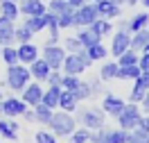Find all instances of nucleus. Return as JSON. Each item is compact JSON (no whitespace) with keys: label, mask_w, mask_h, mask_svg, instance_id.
Segmentation results:
<instances>
[{"label":"nucleus","mask_w":149,"mask_h":143,"mask_svg":"<svg viewBox=\"0 0 149 143\" xmlns=\"http://www.w3.org/2000/svg\"><path fill=\"white\" fill-rule=\"evenodd\" d=\"M65 50H70V52H79V50H84V46L79 43V39H77V37H68V39H65Z\"/></svg>","instance_id":"nucleus-41"},{"label":"nucleus","mask_w":149,"mask_h":143,"mask_svg":"<svg viewBox=\"0 0 149 143\" xmlns=\"http://www.w3.org/2000/svg\"><path fill=\"white\" fill-rule=\"evenodd\" d=\"M61 91H63L61 86H50L47 91H43V100H41V102H43L45 107H50V109H54V107L59 105V98H61Z\"/></svg>","instance_id":"nucleus-17"},{"label":"nucleus","mask_w":149,"mask_h":143,"mask_svg":"<svg viewBox=\"0 0 149 143\" xmlns=\"http://www.w3.org/2000/svg\"><path fill=\"white\" fill-rule=\"evenodd\" d=\"M124 2H127V5H138L140 0H124Z\"/></svg>","instance_id":"nucleus-50"},{"label":"nucleus","mask_w":149,"mask_h":143,"mask_svg":"<svg viewBox=\"0 0 149 143\" xmlns=\"http://www.w3.org/2000/svg\"><path fill=\"white\" fill-rule=\"evenodd\" d=\"M113 5H122V2H124V0H111Z\"/></svg>","instance_id":"nucleus-51"},{"label":"nucleus","mask_w":149,"mask_h":143,"mask_svg":"<svg viewBox=\"0 0 149 143\" xmlns=\"http://www.w3.org/2000/svg\"><path fill=\"white\" fill-rule=\"evenodd\" d=\"M56 25H59V30L72 27L74 25V9L65 11V14H61V16H56Z\"/></svg>","instance_id":"nucleus-34"},{"label":"nucleus","mask_w":149,"mask_h":143,"mask_svg":"<svg viewBox=\"0 0 149 143\" xmlns=\"http://www.w3.org/2000/svg\"><path fill=\"white\" fill-rule=\"evenodd\" d=\"M91 64H93V59L88 57V52H86V48H84V50H79V52L65 55L63 70H65V75H79V73H84Z\"/></svg>","instance_id":"nucleus-1"},{"label":"nucleus","mask_w":149,"mask_h":143,"mask_svg":"<svg viewBox=\"0 0 149 143\" xmlns=\"http://www.w3.org/2000/svg\"><path fill=\"white\" fill-rule=\"evenodd\" d=\"M91 139V130H74L70 134V143H88Z\"/></svg>","instance_id":"nucleus-39"},{"label":"nucleus","mask_w":149,"mask_h":143,"mask_svg":"<svg viewBox=\"0 0 149 143\" xmlns=\"http://www.w3.org/2000/svg\"><path fill=\"white\" fill-rule=\"evenodd\" d=\"M97 18H100V11H97L95 2H88V5H81L74 9V25H79V27H88Z\"/></svg>","instance_id":"nucleus-4"},{"label":"nucleus","mask_w":149,"mask_h":143,"mask_svg":"<svg viewBox=\"0 0 149 143\" xmlns=\"http://www.w3.org/2000/svg\"><path fill=\"white\" fill-rule=\"evenodd\" d=\"M88 143H106V130H104V127H100V130L91 132V139H88Z\"/></svg>","instance_id":"nucleus-40"},{"label":"nucleus","mask_w":149,"mask_h":143,"mask_svg":"<svg viewBox=\"0 0 149 143\" xmlns=\"http://www.w3.org/2000/svg\"><path fill=\"white\" fill-rule=\"evenodd\" d=\"M61 80H63V75H59V70H50V75H47L50 86H61Z\"/></svg>","instance_id":"nucleus-43"},{"label":"nucleus","mask_w":149,"mask_h":143,"mask_svg":"<svg viewBox=\"0 0 149 143\" xmlns=\"http://www.w3.org/2000/svg\"><path fill=\"white\" fill-rule=\"evenodd\" d=\"M18 11L25 14V16H41V14L47 11V5L43 0H20Z\"/></svg>","instance_id":"nucleus-9"},{"label":"nucleus","mask_w":149,"mask_h":143,"mask_svg":"<svg viewBox=\"0 0 149 143\" xmlns=\"http://www.w3.org/2000/svg\"><path fill=\"white\" fill-rule=\"evenodd\" d=\"M59 107H63L65 111H74V107H77V100H74L72 91H61V98H59Z\"/></svg>","instance_id":"nucleus-29"},{"label":"nucleus","mask_w":149,"mask_h":143,"mask_svg":"<svg viewBox=\"0 0 149 143\" xmlns=\"http://www.w3.org/2000/svg\"><path fill=\"white\" fill-rule=\"evenodd\" d=\"M14 20L5 18V16H0V48L2 46H11L16 37H14Z\"/></svg>","instance_id":"nucleus-11"},{"label":"nucleus","mask_w":149,"mask_h":143,"mask_svg":"<svg viewBox=\"0 0 149 143\" xmlns=\"http://www.w3.org/2000/svg\"><path fill=\"white\" fill-rule=\"evenodd\" d=\"M140 73H142V70H140L138 64H133V66H120L118 77H120V80H138Z\"/></svg>","instance_id":"nucleus-27"},{"label":"nucleus","mask_w":149,"mask_h":143,"mask_svg":"<svg viewBox=\"0 0 149 143\" xmlns=\"http://www.w3.org/2000/svg\"><path fill=\"white\" fill-rule=\"evenodd\" d=\"M16 50H18V64H32L34 59H38V50L32 43H20V48Z\"/></svg>","instance_id":"nucleus-14"},{"label":"nucleus","mask_w":149,"mask_h":143,"mask_svg":"<svg viewBox=\"0 0 149 143\" xmlns=\"http://www.w3.org/2000/svg\"><path fill=\"white\" fill-rule=\"evenodd\" d=\"M138 66H140V70H149V52L147 50H142V55L138 57Z\"/></svg>","instance_id":"nucleus-44"},{"label":"nucleus","mask_w":149,"mask_h":143,"mask_svg":"<svg viewBox=\"0 0 149 143\" xmlns=\"http://www.w3.org/2000/svg\"><path fill=\"white\" fill-rule=\"evenodd\" d=\"M72 7L65 2V0H50L47 2V11H52V14H56V16H61V14H65V11H70Z\"/></svg>","instance_id":"nucleus-32"},{"label":"nucleus","mask_w":149,"mask_h":143,"mask_svg":"<svg viewBox=\"0 0 149 143\" xmlns=\"http://www.w3.org/2000/svg\"><path fill=\"white\" fill-rule=\"evenodd\" d=\"M77 39H79V43H81L84 48H91V46H95V43H100V41H102V37H97L91 27H84L79 34H77Z\"/></svg>","instance_id":"nucleus-18"},{"label":"nucleus","mask_w":149,"mask_h":143,"mask_svg":"<svg viewBox=\"0 0 149 143\" xmlns=\"http://www.w3.org/2000/svg\"><path fill=\"white\" fill-rule=\"evenodd\" d=\"M104 109H95V107H88V109H81V114H79V120L84 123L86 130H100L104 127Z\"/></svg>","instance_id":"nucleus-6"},{"label":"nucleus","mask_w":149,"mask_h":143,"mask_svg":"<svg viewBox=\"0 0 149 143\" xmlns=\"http://www.w3.org/2000/svg\"><path fill=\"white\" fill-rule=\"evenodd\" d=\"M140 2H142V5H145V7L149 9V0H140Z\"/></svg>","instance_id":"nucleus-52"},{"label":"nucleus","mask_w":149,"mask_h":143,"mask_svg":"<svg viewBox=\"0 0 149 143\" xmlns=\"http://www.w3.org/2000/svg\"><path fill=\"white\" fill-rule=\"evenodd\" d=\"M86 52H88V57L93 59V61L106 57V48L102 46V41H100V43H95V46H91V48H86Z\"/></svg>","instance_id":"nucleus-36"},{"label":"nucleus","mask_w":149,"mask_h":143,"mask_svg":"<svg viewBox=\"0 0 149 143\" xmlns=\"http://www.w3.org/2000/svg\"><path fill=\"white\" fill-rule=\"evenodd\" d=\"M91 93H93V89H91V84H86V82H79V86L72 91L74 100L79 102V100H86V98H91Z\"/></svg>","instance_id":"nucleus-35"},{"label":"nucleus","mask_w":149,"mask_h":143,"mask_svg":"<svg viewBox=\"0 0 149 143\" xmlns=\"http://www.w3.org/2000/svg\"><path fill=\"white\" fill-rule=\"evenodd\" d=\"M65 2H68V5L72 7V9H77V7H81V5H86L88 0H65Z\"/></svg>","instance_id":"nucleus-46"},{"label":"nucleus","mask_w":149,"mask_h":143,"mask_svg":"<svg viewBox=\"0 0 149 143\" xmlns=\"http://www.w3.org/2000/svg\"><path fill=\"white\" fill-rule=\"evenodd\" d=\"M0 102H2V91H0Z\"/></svg>","instance_id":"nucleus-54"},{"label":"nucleus","mask_w":149,"mask_h":143,"mask_svg":"<svg viewBox=\"0 0 149 143\" xmlns=\"http://www.w3.org/2000/svg\"><path fill=\"white\" fill-rule=\"evenodd\" d=\"M131 48V34L129 32H124V30H120V32H115V37H113V43H111V52L115 55V57H120L124 50H129Z\"/></svg>","instance_id":"nucleus-10"},{"label":"nucleus","mask_w":149,"mask_h":143,"mask_svg":"<svg viewBox=\"0 0 149 143\" xmlns=\"http://www.w3.org/2000/svg\"><path fill=\"white\" fill-rule=\"evenodd\" d=\"M138 80H140V82H142V84H145V89H147V91H149V70H142Z\"/></svg>","instance_id":"nucleus-45"},{"label":"nucleus","mask_w":149,"mask_h":143,"mask_svg":"<svg viewBox=\"0 0 149 143\" xmlns=\"http://www.w3.org/2000/svg\"><path fill=\"white\" fill-rule=\"evenodd\" d=\"M138 127H142L145 132H149V116H147V118H142V120H140V125H138Z\"/></svg>","instance_id":"nucleus-47"},{"label":"nucleus","mask_w":149,"mask_h":143,"mask_svg":"<svg viewBox=\"0 0 149 143\" xmlns=\"http://www.w3.org/2000/svg\"><path fill=\"white\" fill-rule=\"evenodd\" d=\"M0 114H2V109H0Z\"/></svg>","instance_id":"nucleus-57"},{"label":"nucleus","mask_w":149,"mask_h":143,"mask_svg":"<svg viewBox=\"0 0 149 143\" xmlns=\"http://www.w3.org/2000/svg\"><path fill=\"white\" fill-rule=\"evenodd\" d=\"M127 139H129V132L127 130H106V143H127Z\"/></svg>","instance_id":"nucleus-30"},{"label":"nucleus","mask_w":149,"mask_h":143,"mask_svg":"<svg viewBox=\"0 0 149 143\" xmlns=\"http://www.w3.org/2000/svg\"><path fill=\"white\" fill-rule=\"evenodd\" d=\"M104 114H111V116H120V111L124 109V100H120L118 95H106L104 98Z\"/></svg>","instance_id":"nucleus-15"},{"label":"nucleus","mask_w":149,"mask_h":143,"mask_svg":"<svg viewBox=\"0 0 149 143\" xmlns=\"http://www.w3.org/2000/svg\"><path fill=\"white\" fill-rule=\"evenodd\" d=\"M142 107H145V111H149V91L145 93V98H142Z\"/></svg>","instance_id":"nucleus-48"},{"label":"nucleus","mask_w":149,"mask_h":143,"mask_svg":"<svg viewBox=\"0 0 149 143\" xmlns=\"http://www.w3.org/2000/svg\"><path fill=\"white\" fill-rule=\"evenodd\" d=\"M145 143H149V134H147V139H145Z\"/></svg>","instance_id":"nucleus-53"},{"label":"nucleus","mask_w":149,"mask_h":143,"mask_svg":"<svg viewBox=\"0 0 149 143\" xmlns=\"http://www.w3.org/2000/svg\"><path fill=\"white\" fill-rule=\"evenodd\" d=\"M88 27L93 30L97 37H106V34L111 32V20H109V18H102V16H100V18L93 20V23H91Z\"/></svg>","instance_id":"nucleus-22"},{"label":"nucleus","mask_w":149,"mask_h":143,"mask_svg":"<svg viewBox=\"0 0 149 143\" xmlns=\"http://www.w3.org/2000/svg\"><path fill=\"white\" fill-rule=\"evenodd\" d=\"M0 14H2L5 18H9V20H16L20 11H18V5H16V2L2 0V2H0Z\"/></svg>","instance_id":"nucleus-24"},{"label":"nucleus","mask_w":149,"mask_h":143,"mask_svg":"<svg viewBox=\"0 0 149 143\" xmlns=\"http://www.w3.org/2000/svg\"><path fill=\"white\" fill-rule=\"evenodd\" d=\"M29 68L20 66V64H14V66H9V70H7V84L14 89V91H23L25 86L29 84Z\"/></svg>","instance_id":"nucleus-3"},{"label":"nucleus","mask_w":149,"mask_h":143,"mask_svg":"<svg viewBox=\"0 0 149 143\" xmlns=\"http://www.w3.org/2000/svg\"><path fill=\"white\" fill-rule=\"evenodd\" d=\"M147 25H149V14L147 11L136 14V16L129 20V32L133 34V32H140V30H147Z\"/></svg>","instance_id":"nucleus-19"},{"label":"nucleus","mask_w":149,"mask_h":143,"mask_svg":"<svg viewBox=\"0 0 149 143\" xmlns=\"http://www.w3.org/2000/svg\"><path fill=\"white\" fill-rule=\"evenodd\" d=\"M145 93H147L145 84H142L140 80H136V84H133V91H131V102H133V105H136V102H142Z\"/></svg>","instance_id":"nucleus-37"},{"label":"nucleus","mask_w":149,"mask_h":143,"mask_svg":"<svg viewBox=\"0 0 149 143\" xmlns=\"http://www.w3.org/2000/svg\"><path fill=\"white\" fill-rule=\"evenodd\" d=\"M50 70H52V68L45 64V59H43V57H41V59H34V61L29 64V75L36 77L38 82H41V80H47Z\"/></svg>","instance_id":"nucleus-13"},{"label":"nucleus","mask_w":149,"mask_h":143,"mask_svg":"<svg viewBox=\"0 0 149 143\" xmlns=\"http://www.w3.org/2000/svg\"><path fill=\"white\" fill-rule=\"evenodd\" d=\"M25 25H27L34 34H36V32H41V30H45V27H47V11H45V14H41V16H27Z\"/></svg>","instance_id":"nucleus-20"},{"label":"nucleus","mask_w":149,"mask_h":143,"mask_svg":"<svg viewBox=\"0 0 149 143\" xmlns=\"http://www.w3.org/2000/svg\"><path fill=\"white\" fill-rule=\"evenodd\" d=\"M118 70H120V64H118V61H106L102 66V70H100V77H102L104 82H106V80H113V77H118Z\"/></svg>","instance_id":"nucleus-28"},{"label":"nucleus","mask_w":149,"mask_h":143,"mask_svg":"<svg viewBox=\"0 0 149 143\" xmlns=\"http://www.w3.org/2000/svg\"><path fill=\"white\" fill-rule=\"evenodd\" d=\"M0 109L5 116H23V111L27 109V105L23 102V98H5L0 102Z\"/></svg>","instance_id":"nucleus-8"},{"label":"nucleus","mask_w":149,"mask_h":143,"mask_svg":"<svg viewBox=\"0 0 149 143\" xmlns=\"http://www.w3.org/2000/svg\"><path fill=\"white\" fill-rule=\"evenodd\" d=\"M88 2H100V0H88Z\"/></svg>","instance_id":"nucleus-55"},{"label":"nucleus","mask_w":149,"mask_h":143,"mask_svg":"<svg viewBox=\"0 0 149 143\" xmlns=\"http://www.w3.org/2000/svg\"><path fill=\"white\" fill-rule=\"evenodd\" d=\"M43 59H45V64L52 68V70L63 68L65 48H61V46H45V48H43Z\"/></svg>","instance_id":"nucleus-7"},{"label":"nucleus","mask_w":149,"mask_h":143,"mask_svg":"<svg viewBox=\"0 0 149 143\" xmlns=\"http://www.w3.org/2000/svg\"><path fill=\"white\" fill-rule=\"evenodd\" d=\"M43 100V89H41V84H27L25 89H23V102L25 105H34L36 107L38 102Z\"/></svg>","instance_id":"nucleus-12"},{"label":"nucleus","mask_w":149,"mask_h":143,"mask_svg":"<svg viewBox=\"0 0 149 143\" xmlns=\"http://www.w3.org/2000/svg\"><path fill=\"white\" fill-rule=\"evenodd\" d=\"M118 120H120V127L122 130H136L140 125V120H142V116H140V111H138V107L133 105H124V109L120 111V116H118Z\"/></svg>","instance_id":"nucleus-5"},{"label":"nucleus","mask_w":149,"mask_h":143,"mask_svg":"<svg viewBox=\"0 0 149 143\" xmlns=\"http://www.w3.org/2000/svg\"><path fill=\"white\" fill-rule=\"evenodd\" d=\"M18 125L16 123H9V120H0V134L5 136V139H9V141H16L18 139Z\"/></svg>","instance_id":"nucleus-26"},{"label":"nucleus","mask_w":149,"mask_h":143,"mask_svg":"<svg viewBox=\"0 0 149 143\" xmlns=\"http://www.w3.org/2000/svg\"><path fill=\"white\" fill-rule=\"evenodd\" d=\"M36 143H56V136L50 132H36Z\"/></svg>","instance_id":"nucleus-42"},{"label":"nucleus","mask_w":149,"mask_h":143,"mask_svg":"<svg viewBox=\"0 0 149 143\" xmlns=\"http://www.w3.org/2000/svg\"><path fill=\"white\" fill-rule=\"evenodd\" d=\"M56 41H59V37H50L47 39V46H56Z\"/></svg>","instance_id":"nucleus-49"},{"label":"nucleus","mask_w":149,"mask_h":143,"mask_svg":"<svg viewBox=\"0 0 149 143\" xmlns=\"http://www.w3.org/2000/svg\"><path fill=\"white\" fill-rule=\"evenodd\" d=\"M138 57H140L138 52H136L133 48H129V50H124V52L120 55L118 64H120V66H133V64H138Z\"/></svg>","instance_id":"nucleus-31"},{"label":"nucleus","mask_w":149,"mask_h":143,"mask_svg":"<svg viewBox=\"0 0 149 143\" xmlns=\"http://www.w3.org/2000/svg\"><path fill=\"white\" fill-rule=\"evenodd\" d=\"M52 109L50 107H45L43 102H38L36 107H34V120H38V123H43V125H50V120H52Z\"/></svg>","instance_id":"nucleus-21"},{"label":"nucleus","mask_w":149,"mask_h":143,"mask_svg":"<svg viewBox=\"0 0 149 143\" xmlns=\"http://www.w3.org/2000/svg\"><path fill=\"white\" fill-rule=\"evenodd\" d=\"M0 2H2V0H0ZM9 2H18V0H9Z\"/></svg>","instance_id":"nucleus-56"},{"label":"nucleus","mask_w":149,"mask_h":143,"mask_svg":"<svg viewBox=\"0 0 149 143\" xmlns=\"http://www.w3.org/2000/svg\"><path fill=\"white\" fill-rule=\"evenodd\" d=\"M50 127L54 130L56 136H70L74 132V127H77V120L72 118L70 111H56V114H52Z\"/></svg>","instance_id":"nucleus-2"},{"label":"nucleus","mask_w":149,"mask_h":143,"mask_svg":"<svg viewBox=\"0 0 149 143\" xmlns=\"http://www.w3.org/2000/svg\"><path fill=\"white\" fill-rule=\"evenodd\" d=\"M97 5V11H100V16L102 18H115V16H120V5H113L111 0H100V2H95Z\"/></svg>","instance_id":"nucleus-16"},{"label":"nucleus","mask_w":149,"mask_h":143,"mask_svg":"<svg viewBox=\"0 0 149 143\" xmlns=\"http://www.w3.org/2000/svg\"><path fill=\"white\" fill-rule=\"evenodd\" d=\"M14 37H16V41H18V43H29V39L34 37V32H32V30H29L25 23H23L20 27L14 30Z\"/></svg>","instance_id":"nucleus-33"},{"label":"nucleus","mask_w":149,"mask_h":143,"mask_svg":"<svg viewBox=\"0 0 149 143\" xmlns=\"http://www.w3.org/2000/svg\"><path fill=\"white\" fill-rule=\"evenodd\" d=\"M0 57L5 59L7 66H14V64H18V50L14 46H2L0 48Z\"/></svg>","instance_id":"nucleus-25"},{"label":"nucleus","mask_w":149,"mask_h":143,"mask_svg":"<svg viewBox=\"0 0 149 143\" xmlns=\"http://www.w3.org/2000/svg\"><path fill=\"white\" fill-rule=\"evenodd\" d=\"M147 43H149V30L133 32V37H131V48H133V50H145Z\"/></svg>","instance_id":"nucleus-23"},{"label":"nucleus","mask_w":149,"mask_h":143,"mask_svg":"<svg viewBox=\"0 0 149 143\" xmlns=\"http://www.w3.org/2000/svg\"><path fill=\"white\" fill-rule=\"evenodd\" d=\"M79 77L77 75H63V80H61V89H65V91H74L77 86H79Z\"/></svg>","instance_id":"nucleus-38"}]
</instances>
